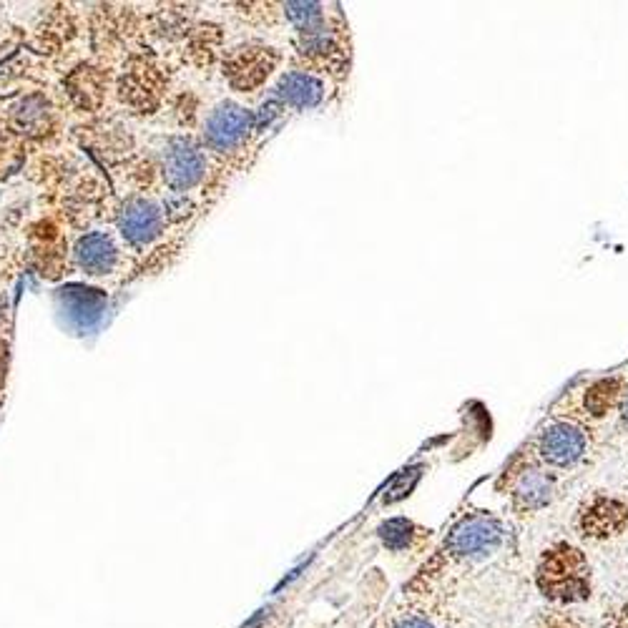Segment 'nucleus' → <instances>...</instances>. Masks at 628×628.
<instances>
[{
    "label": "nucleus",
    "mask_w": 628,
    "mask_h": 628,
    "mask_svg": "<svg viewBox=\"0 0 628 628\" xmlns=\"http://www.w3.org/2000/svg\"><path fill=\"white\" fill-rule=\"evenodd\" d=\"M279 63V53L274 48L257 46V43H249V46L232 48V51L224 56V78H227L229 86L239 93H254L257 88H262L267 83V78L272 76L274 68Z\"/></svg>",
    "instance_id": "obj_5"
},
{
    "label": "nucleus",
    "mask_w": 628,
    "mask_h": 628,
    "mask_svg": "<svg viewBox=\"0 0 628 628\" xmlns=\"http://www.w3.org/2000/svg\"><path fill=\"white\" fill-rule=\"evenodd\" d=\"M546 628H581V626H576L573 621H553V623H548Z\"/></svg>",
    "instance_id": "obj_21"
},
{
    "label": "nucleus",
    "mask_w": 628,
    "mask_h": 628,
    "mask_svg": "<svg viewBox=\"0 0 628 628\" xmlns=\"http://www.w3.org/2000/svg\"><path fill=\"white\" fill-rule=\"evenodd\" d=\"M8 360H11V352H8V342L0 337V390L8 380Z\"/></svg>",
    "instance_id": "obj_18"
},
{
    "label": "nucleus",
    "mask_w": 628,
    "mask_h": 628,
    "mask_svg": "<svg viewBox=\"0 0 628 628\" xmlns=\"http://www.w3.org/2000/svg\"><path fill=\"white\" fill-rule=\"evenodd\" d=\"M395 628H435V626L423 616H407V618H402Z\"/></svg>",
    "instance_id": "obj_19"
},
{
    "label": "nucleus",
    "mask_w": 628,
    "mask_h": 628,
    "mask_svg": "<svg viewBox=\"0 0 628 628\" xmlns=\"http://www.w3.org/2000/svg\"><path fill=\"white\" fill-rule=\"evenodd\" d=\"M254 131L252 111L234 101L217 103L204 119V146L219 156H232L249 144Z\"/></svg>",
    "instance_id": "obj_4"
},
{
    "label": "nucleus",
    "mask_w": 628,
    "mask_h": 628,
    "mask_svg": "<svg viewBox=\"0 0 628 628\" xmlns=\"http://www.w3.org/2000/svg\"><path fill=\"white\" fill-rule=\"evenodd\" d=\"M505 528L495 515L470 513L448 533L440 556L448 561H473L485 558L503 546Z\"/></svg>",
    "instance_id": "obj_3"
},
{
    "label": "nucleus",
    "mask_w": 628,
    "mask_h": 628,
    "mask_svg": "<svg viewBox=\"0 0 628 628\" xmlns=\"http://www.w3.org/2000/svg\"><path fill=\"white\" fill-rule=\"evenodd\" d=\"M621 417H623V425H626V430H628V395H626V400H623V407H621Z\"/></svg>",
    "instance_id": "obj_22"
},
{
    "label": "nucleus",
    "mask_w": 628,
    "mask_h": 628,
    "mask_svg": "<svg viewBox=\"0 0 628 628\" xmlns=\"http://www.w3.org/2000/svg\"><path fill=\"white\" fill-rule=\"evenodd\" d=\"M264 618H269V611H259V613H257V616H254V618H252V621H249V623H244V626H242V628H257V626H259V623H262V621H264Z\"/></svg>",
    "instance_id": "obj_20"
},
{
    "label": "nucleus",
    "mask_w": 628,
    "mask_h": 628,
    "mask_svg": "<svg viewBox=\"0 0 628 628\" xmlns=\"http://www.w3.org/2000/svg\"><path fill=\"white\" fill-rule=\"evenodd\" d=\"M576 523L588 541H611L628 528V503L608 493H596L581 505Z\"/></svg>",
    "instance_id": "obj_7"
},
{
    "label": "nucleus",
    "mask_w": 628,
    "mask_h": 628,
    "mask_svg": "<svg viewBox=\"0 0 628 628\" xmlns=\"http://www.w3.org/2000/svg\"><path fill=\"white\" fill-rule=\"evenodd\" d=\"M116 227L131 247H149L166 229L164 209L146 196H131L116 214Z\"/></svg>",
    "instance_id": "obj_8"
},
{
    "label": "nucleus",
    "mask_w": 628,
    "mask_h": 628,
    "mask_svg": "<svg viewBox=\"0 0 628 628\" xmlns=\"http://www.w3.org/2000/svg\"><path fill=\"white\" fill-rule=\"evenodd\" d=\"M510 503L513 510L520 515L536 513L543 510L556 495V473L541 468V465H518L510 468Z\"/></svg>",
    "instance_id": "obj_9"
},
{
    "label": "nucleus",
    "mask_w": 628,
    "mask_h": 628,
    "mask_svg": "<svg viewBox=\"0 0 628 628\" xmlns=\"http://www.w3.org/2000/svg\"><path fill=\"white\" fill-rule=\"evenodd\" d=\"M588 453L586 430L571 420H556L546 425L533 440L531 448L520 455L518 465H541L546 470H568L581 463Z\"/></svg>",
    "instance_id": "obj_2"
},
{
    "label": "nucleus",
    "mask_w": 628,
    "mask_h": 628,
    "mask_svg": "<svg viewBox=\"0 0 628 628\" xmlns=\"http://www.w3.org/2000/svg\"><path fill=\"white\" fill-rule=\"evenodd\" d=\"M628 395L626 380L621 375L598 377L583 390L581 412L586 420H606L613 412L623 407V400Z\"/></svg>",
    "instance_id": "obj_12"
},
{
    "label": "nucleus",
    "mask_w": 628,
    "mask_h": 628,
    "mask_svg": "<svg viewBox=\"0 0 628 628\" xmlns=\"http://www.w3.org/2000/svg\"><path fill=\"white\" fill-rule=\"evenodd\" d=\"M119 244L109 232H88L76 239L73 262L88 277H106L119 267Z\"/></svg>",
    "instance_id": "obj_10"
},
{
    "label": "nucleus",
    "mask_w": 628,
    "mask_h": 628,
    "mask_svg": "<svg viewBox=\"0 0 628 628\" xmlns=\"http://www.w3.org/2000/svg\"><path fill=\"white\" fill-rule=\"evenodd\" d=\"M538 591L556 603H583L591 598V566L581 548L556 543L546 548L536 568Z\"/></svg>",
    "instance_id": "obj_1"
},
{
    "label": "nucleus",
    "mask_w": 628,
    "mask_h": 628,
    "mask_svg": "<svg viewBox=\"0 0 628 628\" xmlns=\"http://www.w3.org/2000/svg\"><path fill=\"white\" fill-rule=\"evenodd\" d=\"M13 116H16L18 126H21L23 131L36 134L43 126H48V121H51V109H48V101L43 96H28L18 103V109Z\"/></svg>",
    "instance_id": "obj_17"
},
{
    "label": "nucleus",
    "mask_w": 628,
    "mask_h": 628,
    "mask_svg": "<svg viewBox=\"0 0 628 628\" xmlns=\"http://www.w3.org/2000/svg\"><path fill=\"white\" fill-rule=\"evenodd\" d=\"M161 88H164V78H161L159 68L146 61H136L126 71L119 91L131 109H136L139 114H154L161 101Z\"/></svg>",
    "instance_id": "obj_11"
},
{
    "label": "nucleus",
    "mask_w": 628,
    "mask_h": 628,
    "mask_svg": "<svg viewBox=\"0 0 628 628\" xmlns=\"http://www.w3.org/2000/svg\"><path fill=\"white\" fill-rule=\"evenodd\" d=\"M274 93L292 109H314L325 96V83L309 71H287L279 76Z\"/></svg>",
    "instance_id": "obj_13"
},
{
    "label": "nucleus",
    "mask_w": 628,
    "mask_h": 628,
    "mask_svg": "<svg viewBox=\"0 0 628 628\" xmlns=\"http://www.w3.org/2000/svg\"><path fill=\"white\" fill-rule=\"evenodd\" d=\"M289 23L297 28L299 36H307V33L320 31L322 26H327L325 11H322L320 3H287L284 6Z\"/></svg>",
    "instance_id": "obj_16"
},
{
    "label": "nucleus",
    "mask_w": 628,
    "mask_h": 628,
    "mask_svg": "<svg viewBox=\"0 0 628 628\" xmlns=\"http://www.w3.org/2000/svg\"><path fill=\"white\" fill-rule=\"evenodd\" d=\"M161 174L174 191H191L206 176V154L191 136H169L161 151Z\"/></svg>",
    "instance_id": "obj_6"
},
{
    "label": "nucleus",
    "mask_w": 628,
    "mask_h": 628,
    "mask_svg": "<svg viewBox=\"0 0 628 628\" xmlns=\"http://www.w3.org/2000/svg\"><path fill=\"white\" fill-rule=\"evenodd\" d=\"M377 533H380V541L387 551L402 553V551H407V548L415 546L417 536H420L423 531H420L412 520L392 518V520H387V523H382Z\"/></svg>",
    "instance_id": "obj_15"
},
{
    "label": "nucleus",
    "mask_w": 628,
    "mask_h": 628,
    "mask_svg": "<svg viewBox=\"0 0 628 628\" xmlns=\"http://www.w3.org/2000/svg\"><path fill=\"white\" fill-rule=\"evenodd\" d=\"M68 96L76 103L78 109L93 111L98 103L103 101V91H106V76L98 68L81 66L63 81Z\"/></svg>",
    "instance_id": "obj_14"
}]
</instances>
